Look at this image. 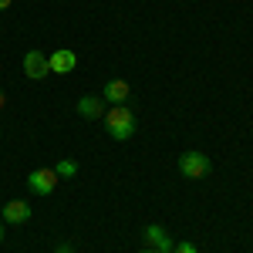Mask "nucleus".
Listing matches in <instances>:
<instances>
[{
  "label": "nucleus",
  "instance_id": "obj_16",
  "mask_svg": "<svg viewBox=\"0 0 253 253\" xmlns=\"http://www.w3.org/2000/svg\"><path fill=\"white\" fill-rule=\"evenodd\" d=\"M0 240H3V223H0Z\"/></svg>",
  "mask_w": 253,
  "mask_h": 253
},
{
  "label": "nucleus",
  "instance_id": "obj_15",
  "mask_svg": "<svg viewBox=\"0 0 253 253\" xmlns=\"http://www.w3.org/2000/svg\"><path fill=\"white\" fill-rule=\"evenodd\" d=\"M138 253H159V250H138Z\"/></svg>",
  "mask_w": 253,
  "mask_h": 253
},
{
  "label": "nucleus",
  "instance_id": "obj_14",
  "mask_svg": "<svg viewBox=\"0 0 253 253\" xmlns=\"http://www.w3.org/2000/svg\"><path fill=\"white\" fill-rule=\"evenodd\" d=\"M3 105H7V98H3V91H0V108H3Z\"/></svg>",
  "mask_w": 253,
  "mask_h": 253
},
{
  "label": "nucleus",
  "instance_id": "obj_12",
  "mask_svg": "<svg viewBox=\"0 0 253 253\" xmlns=\"http://www.w3.org/2000/svg\"><path fill=\"white\" fill-rule=\"evenodd\" d=\"M54 253H75V250H71L68 243H61V247H54Z\"/></svg>",
  "mask_w": 253,
  "mask_h": 253
},
{
  "label": "nucleus",
  "instance_id": "obj_8",
  "mask_svg": "<svg viewBox=\"0 0 253 253\" xmlns=\"http://www.w3.org/2000/svg\"><path fill=\"white\" fill-rule=\"evenodd\" d=\"M0 216H3L7 223H27V219H31V206H27L24 199H10V203L0 210Z\"/></svg>",
  "mask_w": 253,
  "mask_h": 253
},
{
  "label": "nucleus",
  "instance_id": "obj_6",
  "mask_svg": "<svg viewBox=\"0 0 253 253\" xmlns=\"http://www.w3.org/2000/svg\"><path fill=\"white\" fill-rule=\"evenodd\" d=\"M145 240H149V247H152V250H159V253H172V236L166 233V230H162V226H159V223H152V226H145Z\"/></svg>",
  "mask_w": 253,
  "mask_h": 253
},
{
  "label": "nucleus",
  "instance_id": "obj_2",
  "mask_svg": "<svg viewBox=\"0 0 253 253\" xmlns=\"http://www.w3.org/2000/svg\"><path fill=\"white\" fill-rule=\"evenodd\" d=\"M179 172L186 175V179H203V175L210 172V156H203V152H182L179 156Z\"/></svg>",
  "mask_w": 253,
  "mask_h": 253
},
{
  "label": "nucleus",
  "instance_id": "obj_13",
  "mask_svg": "<svg viewBox=\"0 0 253 253\" xmlns=\"http://www.w3.org/2000/svg\"><path fill=\"white\" fill-rule=\"evenodd\" d=\"M10 3H14V0H0V10H7V7H10Z\"/></svg>",
  "mask_w": 253,
  "mask_h": 253
},
{
  "label": "nucleus",
  "instance_id": "obj_5",
  "mask_svg": "<svg viewBox=\"0 0 253 253\" xmlns=\"http://www.w3.org/2000/svg\"><path fill=\"white\" fill-rule=\"evenodd\" d=\"M75 64H78V54H75L71 47H61V51H54V54H47L51 75H68V71H75Z\"/></svg>",
  "mask_w": 253,
  "mask_h": 253
},
{
  "label": "nucleus",
  "instance_id": "obj_10",
  "mask_svg": "<svg viewBox=\"0 0 253 253\" xmlns=\"http://www.w3.org/2000/svg\"><path fill=\"white\" fill-rule=\"evenodd\" d=\"M54 172H58V179H71V175L78 172V166H75V159H61L58 166H54Z\"/></svg>",
  "mask_w": 253,
  "mask_h": 253
},
{
  "label": "nucleus",
  "instance_id": "obj_1",
  "mask_svg": "<svg viewBox=\"0 0 253 253\" xmlns=\"http://www.w3.org/2000/svg\"><path fill=\"white\" fill-rule=\"evenodd\" d=\"M105 128H108V135L118 138V142L132 138L135 135V112H132L128 105H112L108 115H105Z\"/></svg>",
  "mask_w": 253,
  "mask_h": 253
},
{
  "label": "nucleus",
  "instance_id": "obj_4",
  "mask_svg": "<svg viewBox=\"0 0 253 253\" xmlns=\"http://www.w3.org/2000/svg\"><path fill=\"white\" fill-rule=\"evenodd\" d=\"M24 71H27V78L31 81H44L51 75V68H47V54H41V51H27L24 54Z\"/></svg>",
  "mask_w": 253,
  "mask_h": 253
},
{
  "label": "nucleus",
  "instance_id": "obj_9",
  "mask_svg": "<svg viewBox=\"0 0 253 253\" xmlns=\"http://www.w3.org/2000/svg\"><path fill=\"white\" fill-rule=\"evenodd\" d=\"M78 115H81V118H98V115H101V98L84 95V98L78 101Z\"/></svg>",
  "mask_w": 253,
  "mask_h": 253
},
{
  "label": "nucleus",
  "instance_id": "obj_11",
  "mask_svg": "<svg viewBox=\"0 0 253 253\" xmlns=\"http://www.w3.org/2000/svg\"><path fill=\"white\" fill-rule=\"evenodd\" d=\"M172 253H199V250H196L193 243H175V247H172Z\"/></svg>",
  "mask_w": 253,
  "mask_h": 253
},
{
  "label": "nucleus",
  "instance_id": "obj_7",
  "mask_svg": "<svg viewBox=\"0 0 253 253\" xmlns=\"http://www.w3.org/2000/svg\"><path fill=\"white\" fill-rule=\"evenodd\" d=\"M128 95H132V84H128L125 78H112L108 84H105V101L125 105V101H128Z\"/></svg>",
  "mask_w": 253,
  "mask_h": 253
},
{
  "label": "nucleus",
  "instance_id": "obj_3",
  "mask_svg": "<svg viewBox=\"0 0 253 253\" xmlns=\"http://www.w3.org/2000/svg\"><path fill=\"white\" fill-rule=\"evenodd\" d=\"M54 186H58V172L54 169H34V172L27 175V189L34 196H51Z\"/></svg>",
  "mask_w": 253,
  "mask_h": 253
}]
</instances>
